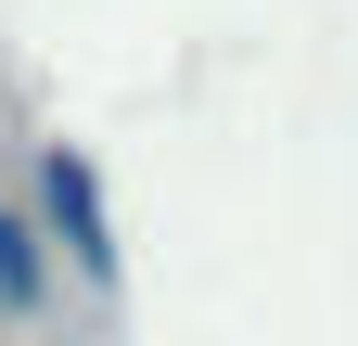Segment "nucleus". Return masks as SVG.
I'll use <instances>...</instances> for the list:
<instances>
[{
  "mask_svg": "<svg viewBox=\"0 0 358 346\" xmlns=\"http://www.w3.org/2000/svg\"><path fill=\"white\" fill-rule=\"evenodd\" d=\"M38 205H52V244L77 256L90 282H115V219H103V180H90V154H38Z\"/></svg>",
  "mask_w": 358,
  "mask_h": 346,
  "instance_id": "nucleus-1",
  "label": "nucleus"
},
{
  "mask_svg": "<svg viewBox=\"0 0 358 346\" xmlns=\"http://www.w3.org/2000/svg\"><path fill=\"white\" fill-rule=\"evenodd\" d=\"M52 295V256H38V219L26 205H0V308H38Z\"/></svg>",
  "mask_w": 358,
  "mask_h": 346,
  "instance_id": "nucleus-2",
  "label": "nucleus"
}]
</instances>
